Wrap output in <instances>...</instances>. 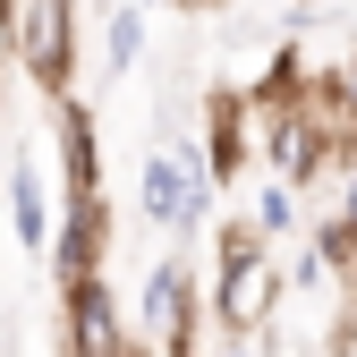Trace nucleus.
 Here are the masks:
<instances>
[{
	"label": "nucleus",
	"mask_w": 357,
	"mask_h": 357,
	"mask_svg": "<svg viewBox=\"0 0 357 357\" xmlns=\"http://www.w3.org/2000/svg\"><path fill=\"white\" fill-rule=\"evenodd\" d=\"M102 43H111V68H137V52H145V0H111L102 9Z\"/></svg>",
	"instance_id": "9d476101"
},
{
	"label": "nucleus",
	"mask_w": 357,
	"mask_h": 357,
	"mask_svg": "<svg viewBox=\"0 0 357 357\" xmlns=\"http://www.w3.org/2000/svg\"><path fill=\"white\" fill-rule=\"evenodd\" d=\"M145 9H162V0H145Z\"/></svg>",
	"instance_id": "dca6fc26"
},
{
	"label": "nucleus",
	"mask_w": 357,
	"mask_h": 357,
	"mask_svg": "<svg viewBox=\"0 0 357 357\" xmlns=\"http://www.w3.org/2000/svg\"><path fill=\"white\" fill-rule=\"evenodd\" d=\"M340 213H349V221H357V170H349V188H340Z\"/></svg>",
	"instance_id": "ddd939ff"
},
{
	"label": "nucleus",
	"mask_w": 357,
	"mask_h": 357,
	"mask_svg": "<svg viewBox=\"0 0 357 357\" xmlns=\"http://www.w3.org/2000/svg\"><path fill=\"white\" fill-rule=\"evenodd\" d=\"M111 264V213L102 204H60V230H52V281H85Z\"/></svg>",
	"instance_id": "6e6552de"
},
{
	"label": "nucleus",
	"mask_w": 357,
	"mask_h": 357,
	"mask_svg": "<svg viewBox=\"0 0 357 357\" xmlns=\"http://www.w3.org/2000/svg\"><path fill=\"white\" fill-rule=\"evenodd\" d=\"M52 145H60V204H102V128L77 94L52 102Z\"/></svg>",
	"instance_id": "423d86ee"
},
{
	"label": "nucleus",
	"mask_w": 357,
	"mask_h": 357,
	"mask_svg": "<svg viewBox=\"0 0 357 357\" xmlns=\"http://www.w3.org/2000/svg\"><path fill=\"white\" fill-rule=\"evenodd\" d=\"M213 324L221 332H273V306H281V289H289V273L273 264V230L264 221H247V213H221L213 221Z\"/></svg>",
	"instance_id": "f257e3e1"
},
{
	"label": "nucleus",
	"mask_w": 357,
	"mask_h": 357,
	"mask_svg": "<svg viewBox=\"0 0 357 357\" xmlns=\"http://www.w3.org/2000/svg\"><path fill=\"white\" fill-rule=\"evenodd\" d=\"M213 357H264V349H247V340H238V332H230V340H221V349H213Z\"/></svg>",
	"instance_id": "f8f14e48"
},
{
	"label": "nucleus",
	"mask_w": 357,
	"mask_h": 357,
	"mask_svg": "<svg viewBox=\"0 0 357 357\" xmlns=\"http://www.w3.org/2000/svg\"><path fill=\"white\" fill-rule=\"evenodd\" d=\"M60 315H68V357H119V349H137V332L119 324V298H111V273H85V281H60Z\"/></svg>",
	"instance_id": "39448f33"
},
{
	"label": "nucleus",
	"mask_w": 357,
	"mask_h": 357,
	"mask_svg": "<svg viewBox=\"0 0 357 357\" xmlns=\"http://www.w3.org/2000/svg\"><path fill=\"white\" fill-rule=\"evenodd\" d=\"M247 153H264V145H255V102H247V85H213V94H204V162H213L221 188L247 178Z\"/></svg>",
	"instance_id": "0eeeda50"
},
{
	"label": "nucleus",
	"mask_w": 357,
	"mask_h": 357,
	"mask_svg": "<svg viewBox=\"0 0 357 357\" xmlns=\"http://www.w3.org/2000/svg\"><path fill=\"white\" fill-rule=\"evenodd\" d=\"M119 357H145V340H137V349H119Z\"/></svg>",
	"instance_id": "4468645a"
},
{
	"label": "nucleus",
	"mask_w": 357,
	"mask_h": 357,
	"mask_svg": "<svg viewBox=\"0 0 357 357\" xmlns=\"http://www.w3.org/2000/svg\"><path fill=\"white\" fill-rule=\"evenodd\" d=\"M255 221H264V230H298V178H264V188H255Z\"/></svg>",
	"instance_id": "9b49d317"
},
{
	"label": "nucleus",
	"mask_w": 357,
	"mask_h": 357,
	"mask_svg": "<svg viewBox=\"0 0 357 357\" xmlns=\"http://www.w3.org/2000/svg\"><path fill=\"white\" fill-rule=\"evenodd\" d=\"M137 188H145V221H153V230H170L178 247H188L196 230H213V188H221V178H213V162L196 153V145H153L145 153V170H137Z\"/></svg>",
	"instance_id": "7ed1b4c3"
},
{
	"label": "nucleus",
	"mask_w": 357,
	"mask_h": 357,
	"mask_svg": "<svg viewBox=\"0 0 357 357\" xmlns=\"http://www.w3.org/2000/svg\"><path fill=\"white\" fill-rule=\"evenodd\" d=\"M255 145H264V170H273V178H298V188H315L324 170H340L315 94H298V102H255Z\"/></svg>",
	"instance_id": "20e7f679"
},
{
	"label": "nucleus",
	"mask_w": 357,
	"mask_h": 357,
	"mask_svg": "<svg viewBox=\"0 0 357 357\" xmlns=\"http://www.w3.org/2000/svg\"><path fill=\"white\" fill-rule=\"evenodd\" d=\"M0 43L43 102L77 94V0H0Z\"/></svg>",
	"instance_id": "f03ea898"
},
{
	"label": "nucleus",
	"mask_w": 357,
	"mask_h": 357,
	"mask_svg": "<svg viewBox=\"0 0 357 357\" xmlns=\"http://www.w3.org/2000/svg\"><path fill=\"white\" fill-rule=\"evenodd\" d=\"M0 102H9V85H0Z\"/></svg>",
	"instance_id": "2eb2a0df"
},
{
	"label": "nucleus",
	"mask_w": 357,
	"mask_h": 357,
	"mask_svg": "<svg viewBox=\"0 0 357 357\" xmlns=\"http://www.w3.org/2000/svg\"><path fill=\"white\" fill-rule=\"evenodd\" d=\"M9 230H17V247H26V255H52L60 213L43 204V170H34V153H17V162H9Z\"/></svg>",
	"instance_id": "1a4fd4ad"
}]
</instances>
